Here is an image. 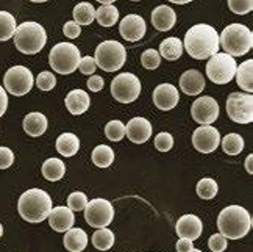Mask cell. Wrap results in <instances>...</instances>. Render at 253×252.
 <instances>
[{"instance_id": "6da1fadb", "label": "cell", "mask_w": 253, "mask_h": 252, "mask_svg": "<svg viewBox=\"0 0 253 252\" xmlns=\"http://www.w3.org/2000/svg\"><path fill=\"white\" fill-rule=\"evenodd\" d=\"M183 47L196 60H207L219 50V33L208 24L192 25L184 35Z\"/></svg>"}, {"instance_id": "7a4b0ae2", "label": "cell", "mask_w": 253, "mask_h": 252, "mask_svg": "<svg viewBox=\"0 0 253 252\" xmlns=\"http://www.w3.org/2000/svg\"><path fill=\"white\" fill-rule=\"evenodd\" d=\"M253 226L250 213L241 205H228L219 213L217 227L225 238H244Z\"/></svg>"}, {"instance_id": "3957f363", "label": "cell", "mask_w": 253, "mask_h": 252, "mask_svg": "<svg viewBox=\"0 0 253 252\" xmlns=\"http://www.w3.org/2000/svg\"><path fill=\"white\" fill-rule=\"evenodd\" d=\"M17 210L27 222H42L52 210V199L41 188L27 190L19 198Z\"/></svg>"}, {"instance_id": "277c9868", "label": "cell", "mask_w": 253, "mask_h": 252, "mask_svg": "<svg viewBox=\"0 0 253 252\" xmlns=\"http://www.w3.org/2000/svg\"><path fill=\"white\" fill-rule=\"evenodd\" d=\"M219 46L231 56H242L252 50L253 33L242 24H230L219 36Z\"/></svg>"}, {"instance_id": "5b68a950", "label": "cell", "mask_w": 253, "mask_h": 252, "mask_svg": "<svg viewBox=\"0 0 253 252\" xmlns=\"http://www.w3.org/2000/svg\"><path fill=\"white\" fill-rule=\"evenodd\" d=\"M47 43V33L44 27L38 22H24L17 25L14 32V44L19 52L25 55L40 53Z\"/></svg>"}, {"instance_id": "8992f818", "label": "cell", "mask_w": 253, "mask_h": 252, "mask_svg": "<svg viewBox=\"0 0 253 252\" xmlns=\"http://www.w3.org/2000/svg\"><path fill=\"white\" fill-rule=\"evenodd\" d=\"M82 60L80 50L71 43H60L53 46L48 55V63L52 69L61 75H67L79 69V63Z\"/></svg>"}, {"instance_id": "52a82bcc", "label": "cell", "mask_w": 253, "mask_h": 252, "mask_svg": "<svg viewBox=\"0 0 253 252\" xmlns=\"http://www.w3.org/2000/svg\"><path fill=\"white\" fill-rule=\"evenodd\" d=\"M94 60L97 66L106 72L119 71L126 60L125 47L119 41H103L97 46Z\"/></svg>"}, {"instance_id": "ba28073f", "label": "cell", "mask_w": 253, "mask_h": 252, "mask_svg": "<svg viewBox=\"0 0 253 252\" xmlns=\"http://www.w3.org/2000/svg\"><path fill=\"white\" fill-rule=\"evenodd\" d=\"M238 63L228 53H214L207 63L208 79L216 85H225L235 79Z\"/></svg>"}, {"instance_id": "9c48e42d", "label": "cell", "mask_w": 253, "mask_h": 252, "mask_svg": "<svg viewBox=\"0 0 253 252\" xmlns=\"http://www.w3.org/2000/svg\"><path fill=\"white\" fill-rule=\"evenodd\" d=\"M111 94H113V98L121 103H131L139 98L141 82L134 74L122 72L113 79Z\"/></svg>"}, {"instance_id": "30bf717a", "label": "cell", "mask_w": 253, "mask_h": 252, "mask_svg": "<svg viewBox=\"0 0 253 252\" xmlns=\"http://www.w3.org/2000/svg\"><path fill=\"white\" fill-rule=\"evenodd\" d=\"M227 113L236 124L253 122V96L250 93H231L227 98Z\"/></svg>"}, {"instance_id": "8fae6325", "label": "cell", "mask_w": 253, "mask_h": 252, "mask_svg": "<svg viewBox=\"0 0 253 252\" xmlns=\"http://www.w3.org/2000/svg\"><path fill=\"white\" fill-rule=\"evenodd\" d=\"M33 74L32 71L25 66H13L6 71L5 77H3V85L5 90L21 98V96H25L27 93H30V90L33 88Z\"/></svg>"}, {"instance_id": "7c38bea8", "label": "cell", "mask_w": 253, "mask_h": 252, "mask_svg": "<svg viewBox=\"0 0 253 252\" xmlns=\"http://www.w3.org/2000/svg\"><path fill=\"white\" fill-rule=\"evenodd\" d=\"M84 210V219L87 226L94 229H102L111 224L114 218V208L113 203L106 199H92L86 203Z\"/></svg>"}, {"instance_id": "4fadbf2b", "label": "cell", "mask_w": 253, "mask_h": 252, "mask_svg": "<svg viewBox=\"0 0 253 252\" xmlns=\"http://www.w3.org/2000/svg\"><path fill=\"white\" fill-rule=\"evenodd\" d=\"M191 114L196 122L200 125H210L219 118V103L210 96H203L194 101L191 106Z\"/></svg>"}, {"instance_id": "5bb4252c", "label": "cell", "mask_w": 253, "mask_h": 252, "mask_svg": "<svg viewBox=\"0 0 253 252\" xmlns=\"http://www.w3.org/2000/svg\"><path fill=\"white\" fill-rule=\"evenodd\" d=\"M192 144L202 153L214 152L220 144V133L212 125H202V127L194 130Z\"/></svg>"}, {"instance_id": "9a60e30c", "label": "cell", "mask_w": 253, "mask_h": 252, "mask_svg": "<svg viewBox=\"0 0 253 252\" xmlns=\"http://www.w3.org/2000/svg\"><path fill=\"white\" fill-rule=\"evenodd\" d=\"M119 32L126 41H139L145 35V21L138 14H128L121 21Z\"/></svg>"}, {"instance_id": "2e32d148", "label": "cell", "mask_w": 253, "mask_h": 252, "mask_svg": "<svg viewBox=\"0 0 253 252\" xmlns=\"http://www.w3.org/2000/svg\"><path fill=\"white\" fill-rule=\"evenodd\" d=\"M178 101H180V94L177 88L170 83H163L157 86L153 91V102L163 111L175 108V105L178 103Z\"/></svg>"}, {"instance_id": "e0dca14e", "label": "cell", "mask_w": 253, "mask_h": 252, "mask_svg": "<svg viewBox=\"0 0 253 252\" xmlns=\"http://www.w3.org/2000/svg\"><path fill=\"white\" fill-rule=\"evenodd\" d=\"M175 230H177V235L180 238H188L191 241L197 240L202 235V221L199 216L196 215H183L178 221L177 226H175Z\"/></svg>"}, {"instance_id": "ac0fdd59", "label": "cell", "mask_w": 253, "mask_h": 252, "mask_svg": "<svg viewBox=\"0 0 253 252\" xmlns=\"http://www.w3.org/2000/svg\"><path fill=\"white\" fill-rule=\"evenodd\" d=\"M47 219L55 232H66L74 226L75 215L69 207H55L48 213Z\"/></svg>"}, {"instance_id": "d6986e66", "label": "cell", "mask_w": 253, "mask_h": 252, "mask_svg": "<svg viewBox=\"0 0 253 252\" xmlns=\"http://www.w3.org/2000/svg\"><path fill=\"white\" fill-rule=\"evenodd\" d=\"M125 133L131 143L142 144L152 137V125L145 118H133L126 124Z\"/></svg>"}, {"instance_id": "ffe728a7", "label": "cell", "mask_w": 253, "mask_h": 252, "mask_svg": "<svg viewBox=\"0 0 253 252\" xmlns=\"http://www.w3.org/2000/svg\"><path fill=\"white\" fill-rule=\"evenodd\" d=\"M180 88L188 96H197L205 90V79L197 69H189L180 77Z\"/></svg>"}, {"instance_id": "44dd1931", "label": "cell", "mask_w": 253, "mask_h": 252, "mask_svg": "<svg viewBox=\"0 0 253 252\" xmlns=\"http://www.w3.org/2000/svg\"><path fill=\"white\" fill-rule=\"evenodd\" d=\"M175 21H177L175 11L168 5L157 6L152 11V24L160 32H169L175 25Z\"/></svg>"}, {"instance_id": "7402d4cb", "label": "cell", "mask_w": 253, "mask_h": 252, "mask_svg": "<svg viewBox=\"0 0 253 252\" xmlns=\"http://www.w3.org/2000/svg\"><path fill=\"white\" fill-rule=\"evenodd\" d=\"M66 108L69 110L72 114H83L89 108L91 99L86 91L83 90H72L69 94L66 96Z\"/></svg>"}, {"instance_id": "603a6c76", "label": "cell", "mask_w": 253, "mask_h": 252, "mask_svg": "<svg viewBox=\"0 0 253 252\" xmlns=\"http://www.w3.org/2000/svg\"><path fill=\"white\" fill-rule=\"evenodd\" d=\"M87 246V235L83 229L79 227H71L69 230H66L64 235V248L71 252H82Z\"/></svg>"}, {"instance_id": "cb8c5ba5", "label": "cell", "mask_w": 253, "mask_h": 252, "mask_svg": "<svg viewBox=\"0 0 253 252\" xmlns=\"http://www.w3.org/2000/svg\"><path fill=\"white\" fill-rule=\"evenodd\" d=\"M24 130L30 137H41L47 130V118L42 113H28L24 119Z\"/></svg>"}, {"instance_id": "d4e9b609", "label": "cell", "mask_w": 253, "mask_h": 252, "mask_svg": "<svg viewBox=\"0 0 253 252\" xmlns=\"http://www.w3.org/2000/svg\"><path fill=\"white\" fill-rule=\"evenodd\" d=\"M235 77H236L239 88L252 94V91H253V60H247L244 63H241L236 67Z\"/></svg>"}, {"instance_id": "484cf974", "label": "cell", "mask_w": 253, "mask_h": 252, "mask_svg": "<svg viewBox=\"0 0 253 252\" xmlns=\"http://www.w3.org/2000/svg\"><path fill=\"white\" fill-rule=\"evenodd\" d=\"M80 149V140L74 133H63L56 140V151L63 157H74Z\"/></svg>"}, {"instance_id": "4316f807", "label": "cell", "mask_w": 253, "mask_h": 252, "mask_svg": "<svg viewBox=\"0 0 253 252\" xmlns=\"http://www.w3.org/2000/svg\"><path fill=\"white\" fill-rule=\"evenodd\" d=\"M183 53V43L178 40V38H166L161 44H160V55L164 58V60L169 61H175L178 60Z\"/></svg>"}, {"instance_id": "83f0119b", "label": "cell", "mask_w": 253, "mask_h": 252, "mask_svg": "<svg viewBox=\"0 0 253 252\" xmlns=\"http://www.w3.org/2000/svg\"><path fill=\"white\" fill-rule=\"evenodd\" d=\"M64 174H66V166H64V163L60 158H48V160L44 161L42 176L47 180H50V182L61 180Z\"/></svg>"}, {"instance_id": "f1b7e54d", "label": "cell", "mask_w": 253, "mask_h": 252, "mask_svg": "<svg viewBox=\"0 0 253 252\" xmlns=\"http://www.w3.org/2000/svg\"><path fill=\"white\" fill-rule=\"evenodd\" d=\"M95 19L102 27H113L119 21V11L113 3L102 5L99 9H95Z\"/></svg>"}, {"instance_id": "f546056e", "label": "cell", "mask_w": 253, "mask_h": 252, "mask_svg": "<svg viewBox=\"0 0 253 252\" xmlns=\"http://www.w3.org/2000/svg\"><path fill=\"white\" fill-rule=\"evenodd\" d=\"M74 19L79 25H89L92 24V21L95 19V8L87 3V2H82L74 8Z\"/></svg>"}, {"instance_id": "4dcf8cb0", "label": "cell", "mask_w": 253, "mask_h": 252, "mask_svg": "<svg viewBox=\"0 0 253 252\" xmlns=\"http://www.w3.org/2000/svg\"><path fill=\"white\" fill-rule=\"evenodd\" d=\"M92 161L99 168H108L114 161V152L106 144H100L92 151Z\"/></svg>"}, {"instance_id": "1f68e13d", "label": "cell", "mask_w": 253, "mask_h": 252, "mask_svg": "<svg viewBox=\"0 0 253 252\" xmlns=\"http://www.w3.org/2000/svg\"><path fill=\"white\" fill-rule=\"evenodd\" d=\"M17 28L16 19L11 13L0 11V41H8L9 38L14 36Z\"/></svg>"}, {"instance_id": "d6a6232c", "label": "cell", "mask_w": 253, "mask_h": 252, "mask_svg": "<svg viewBox=\"0 0 253 252\" xmlns=\"http://www.w3.org/2000/svg\"><path fill=\"white\" fill-rule=\"evenodd\" d=\"M92 245L99 251H108L114 245V234L106 227L97 229L95 234L92 235Z\"/></svg>"}, {"instance_id": "836d02e7", "label": "cell", "mask_w": 253, "mask_h": 252, "mask_svg": "<svg viewBox=\"0 0 253 252\" xmlns=\"http://www.w3.org/2000/svg\"><path fill=\"white\" fill-rule=\"evenodd\" d=\"M222 149L228 155H239L244 149V140L238 133H230L222 140Z\"/></svg>"}, {"instance_id": "e575fe53", "label": "cell", "mask_w": 253, "mask_h": 252, "mask_svg": "<svg viewBox=\"0 0 253 252\" xmlns=\"http://www.w3.org/2000/svg\"><path fill=\"white\" fill-rule=\"evenodd\" d=\"M217 191H219V187H217V182L214 180V179H202L199 183H197V195L199 198L202 199H212V198H216L217 195Z\"/></svg>"}, {"instance_id": "d590c367", "label": "cell", "mask_w": 253, "mask_h": 252, "mask_svg": "<svg viewBox=\"0 0 253 252\" xmlns=\"http://www.w3.org/2000/svg\"><path fill=\"white\" fill-rule=\"evenodd\" d=\"M105 135H106V138H108L110 141L118 143L125 137V125L118 119L110 121L108 124H106V127H105Z\"/></svg>"}, {"instance_id": "8d00e7d4", "label": "cell", "mask_w": 253, "mask_h": 252, "mask_svg": "<svg viewBox=\"0 0 253 252\" xmlns=\"http://www.w3.org/2000/svg\"><path fill=\"white\" fill-rule=\"evenodd\" d=\"M141 63H142V66L145 67V69L153 71V69H157V67L160 66V63H161V55L157 50L149 49V50H145L141 55Z\"/></svg>"}, {"instance_id": "74e56055", "label": "cell", "mask_w": 253, "mask_h": 252, "mask_svg": "<svg viewBox=\"0 0 253 252\" xmlns=\"http://www.w3.org/2000/svg\"><path fill=\"white\" fill-rule=\"evenodd\" d=\"M36 85H38V88H40L41 91H52L55 88V85H56V77L52 72L44 71V72H41L40 75H38Z\"/></svg>"}, {"instance_id": "f35d334b", "label": "cell", "mask_w": 253, "mask_h": 252, "mask_svg": "<svg viewBox=\"0 0 253 252\" xmlns=\"http://www.w3.org/2000/svg\"><path fill=\"white\" fill-rule=\"evenodd\" d=\"M87 203V199H86V195L82 191H75L72 195H69L67 198V207H69L72 211H80L86 207Z\"/></svg>"}, {"instance_id": "ab89813d", "label": "cell", "mask_w": 253, "mask_h": 252, "mask_svg": "<svg viewBox=\"0 0 253 252\" xmlns=\"http://www.w3.org/2000/svg\"><path fill=\"white\" fill-rule=\"evenodd\" d=\"M228 6L235 14H247L253 9V0H228Z\"/></svg>"}, {"instance_id": "60d3db41", "label": "cell", "mask_w": 253, "mask_h": 252, "mask_svg": "<svg viewBox=\"0 0 253 252\" xmlns=\"http://www.w3.org/2000/svg\"><path fill=\"white\" fill-rule=\"evenodd\" d=\"M173 146V138L172 135L168 133V132H163V133H158L157 138H155V148L161 152H168L170 151Z\"/></svg>"}, {"instance_id": "b9f144b4", "label": "cell", "mask_w": 253, "mask_h": 252, "mask_svg": "<svg viewBox=\"0 0 253 252\" xmlns=\"http://www.w3.org/2000/svg\"><path fill=\"white\" fill-rule=\"evenodd\" d=\"M208 246L212 252H223L227 249V238L222 234H214L210 237Z\"/></svg>"}, {"instance_id": "7bdbcfd3", "label": "cell", "mask_w": 253, "mask_h": 252, "mask_svg": "<svg viewBox=\"0 0 253 252\" xmlns=\"http://www.w3.org/2000/svg\"><path fill=\"white\" fill-rule=\"evenodd\" d=\"M79 69L84 75H92L95 72V69H97V63H95V60L92 56H84L79 63Z\"/></svg>"}, {"instance_id": "ee69618b", "label": "cell", "mask_w": 253, "mask_h": 252, "mask_svg": "<svg viewBox=\"0 0 253 252\" xmlns=\"http://www.w3.org/2000/svg\"><path fill=\"white\" fill-rule=\"evenodd\" d=\"M14 163V153L8 148H0V169H8Z\"/></svg>"}, {"instance_id": "f6af8a7d", "label": "cell", "mask_w": 253, "mask_h": 252, "mask_svg": "<svg viewBox=\"0 0 253 252\" xmlns=\"http://www.w3.org/2000/svg\"><path fill=\"white\" fill-rule=\"evenodd\" d=\"M63 33L71 38V40H75V38H79L80 33H82V27L77 24L75 21H71V22H66L64 24V28H63Z\"/></svg>"}, {"instance_id": "bcb514c9", "label": "cell", "mask_w": 253, "mask_h": 252, "mask_svg": "<svg viewBox=\"0 0 253 252\" xmlns=\"http://www.w3.org/2000/svg\"><path fill=\"white\" fill-rule=\"evenodd\" d=\"M103 85H105V82H103V79L102 77H99V75H91L89 79H87V88H89L92 93H99V91H102V88H103Z\"/></svg>"}, {"instance_id": "7dc6e473", "label": "cell", "mask_w": 253, "mask_h": 252, "mask_svg": "<svg viewBox=\"0 0 253 252\" xmlns=\"http://www.w3.org/2000/svg\"><path fill=\"white\" fill-rule=\"evenodd\" d=\"M194 248L192 241L188 238H180L177 241V252H189Z\"/></svg>"}, {"instance_id": "c3c4849f", "label": "cell", "mask_w": 253, "mask_h": 252, "mask_svg": "<svg viewBox=\"0 0 253 252\" xmlns=\"http://www.w3.org/2000/svg\"><path fill=\"white\" fill-rule=\"evenodd\" d=\"M6 108H8V96H6L5 88L0 86V118L5 114Z\"/></svg>"}, {"instance_id": "681fc988", "label": "cell", "mask_w": 253, "mask_h": 252, "mask_svg": "<svg viewBox=\"0 0 253 252\" xmlns=\"http://www.w3.org/2000/svg\"><path fill=\"white\" fill-rule=\"evenodd\" d=\"M252 161H253V155L250 153L249 157L246 158V169L249 174H253V168H252Z\"/></svg>"}, {"instance_id": "f907efd6", "label": "cell", "mask_w": 253, "mask_h": 252, "mask_svg": "<svg viewBox=\"0 0 253 252\" xmlns=\"http://www.w3.org/2000/svg\"><path fill=\"white\" fill-rule=\"evenodd\" d=\"M169 2H172V3H177V5H184V3H189V2H192V0H169Z\"/></svg>"}, {"instance_id": "816d5d0a", "label": "cell", "mask_w": 253, "mask_h": 252, "mask_svg": "<svg viewBox=\"0 0 253 252\" xmlns=\"http://www.w3.org/2000/svg\"><path fill=\"white\" fill-rule=\"evenodd\" d=\"M99 3H102V5H110V3H114L116 0H97Z\"/></svg>"}, {"instance_id": "f5cc1de1", "label": "cell", "mask_w": 253, "mask_h": 252, "mask_svg": "<svg viewBox=\"0 0 253 252\" xmlns=\"http://www.w3.org/2000/svg\"><path fill=\"white\" fill-rule=\"evenodd\" d=\"M30 2H35V3H42V2H47V0H30Z\"/></svg>"}, {"instance_id": "db71d44e", "label": "cell", "mask_w": 253, "mask_h": 252, "mask_svg": "<svg viewBox=\"0 0 253 252\" xmlns=\"http://www.w3.org/2000/svg\"><path fill=\"white\" fill-rule=\"evenodd\" d=\"M3 235V227H2V224H0V237Z\"/></svg>"}, {"instance_id": "11a10c76", "label": "cell", "mask_w": 253, "mask_h": 252, "mask_svg": "<svg viewBox=\"0 0 253 252\" xmlns=\"http://www.w3.org/2000/svg\"><path fill=\"white\" fill-rule=\"evenodd\" d=\"M189 252H202V251H200V249H194V248H192V249H191Z\"/></svg>"}, {"instance_id": "9f6ffc18", "label": "cell", "mask_w": 253, "mask_h": 252, "mask_svg": "<svg viewBox=\"0 0 253 252\" xmlns=\"http://www.w3.org/2000/svg\"><path fill=\"white\" fill-rule=\"evenodd\" d=\"M133 2H139V0H133Z\"/></svg>"}]
</instances>
